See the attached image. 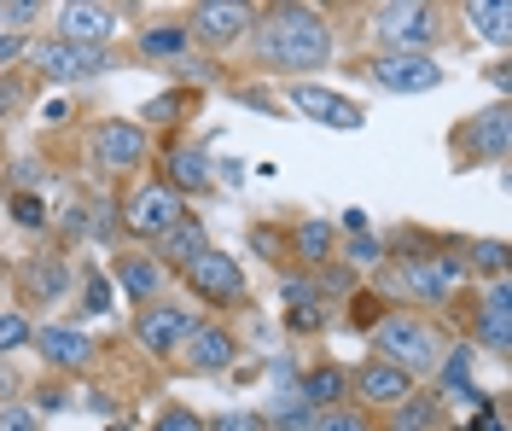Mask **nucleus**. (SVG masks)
<instances>
[{"instance_id": "29", "label": "nucleus", "mask_w": 512, "mask_h": 431, "mask_svg": "<svg viewBox=\"0 0 512 431\" xmlns=\"http://www.w3.org/2000/svg\"><path fill=\"white\" fill-rule=\"evenodd\" d=\"M297 257L309 268L332 263V222H303V228H297Z\"/></svg>"}, {"instance_id": "25", "label": "nucleus", "mask_w": 512, "mask_h": 431, "mask_svg": "<svg viewBox=\"0 0 512 431\" xmlns=\"http://www.w3.org/2000/svg\"><path fill=\"white\" fill-rule=\"evenodd\" d=\"M466 18H472V24H478V35L483 41H495V47H507V18H512V6L507 0H472V6H466Z\"/></svg>"}, {"instance_id": "5", "label": "nucleus", "mask_w": 512, "mask_h": 431, "mask_svg": "<svg viewBox=\"0 0 512 431\" xmlns=\"http://www.w3.org/2000/svg\"><path fill=\"white\" fill-rule=\"evenodd\" d=\"M367 76L384 94H431V88H443V65L431 53H379L367 65Z\"/></svg>"}, {"instance_id": "1", "label": "nucleus", "mask_w": 512, "mask_h": 431, "mask_svg": "<svg viewBox=\"0 0 512 431\" xmlns=\"http://www.w3.org/2000/svg\"><path fill=\"white\" fill-rule=\"evenodd\" d=\"M338 35L315 6H274L256 24V59L268 70H320L332 59Z\"/></svg>"}, {"instance_id": "9", "label": "nucleus", "mask_w": 512, "mask_h": 431, "mask_svg": "<svg viewBox=\"0 0 512 431\" xmlns=\"http://www.w3.org/2000/svg\"><path fill=\"white\" fill-rule=\"evenodd\" d=\"M251 24H256L251 6H239V0H198L192 18H187V35L210 41V47H227V41H239Z\"/></svg>"}, {"instance_id": "49", "label": "nucleus", "mask_w": 512, "mask_h": 431, "mask_svg": "<svg viewBox=\"0 0 512 431\" xmlns=\"http://www.w3.org/2000/svg\"><path fill=\"white\" fill-rule=\"evenodd\" d=\"M344 228H350V233H367V210H344Z\"/></svg>"}, {"instance_id": "48", "label": "nucleus", "mask_w": 512, "mask_h": 431, "mask_svg": "<svg viewBox=\"0 0 512 431\" xmlns=\"http://www.w3.org/2000/svg\"><path fill=\"white\" fill-rule=\"evenodd\" d=\"M222 181H233V187H245V164H239V158H227V164H222Z\"/></svg>"}, {"instance_id": "31", "label": "nucleus", "mask_w": 512, "mask_h": 431, "mask_svg": "<svg viewBox=\"0 0 512 431\" xmlns=\"http://www.w3.org/2000/svg\"><path fill=\"white\" fill-rule=\"evenodd\" d=\"M6 210H12V222H18V228H47V204H41V193H12V199H6Z\"/></svg>"}, {"instance_id": "12", "label": "nucleus", "mask_w": 512, "mask_h": 431, "mask_svg": "<svg viewBox=\"0 0 512 431\" xmlns=\"http://www.w3.org/2000/svg\"><path fill=\"white\" fill-rule=\"evenodd\" d=\"M472 332H478V344L489 356H507L512 350V280H495V286H489V298L478 303Z\"/></svg>"}, {"instance_id": "23", "label": "nucleus", "mask_w": 512, "mask_h": 431, "mask_svg": "<svg viewBox=\"0 0 512 431\" xmlns=\"http://www.w3.org/2000/svg\"><path fill=\"white\" fill-rule=\"evenodd\" d=\"M297 391H303V402H309L315 414H326V408H344L350 373H344V367H315V373H309V379H303Z\"/></svg>"}, {"instance_id": "14", "label": "nucleus", "mask_w": 512, "mask_h": 431, "mask_svg": "<svg viewBox=\"0 0 512 431\" xmlns=\"http://www.w3.org/2000/svg\"><path fill=\"white\" fill-rule=\"evenodd\" d=\"M291 105H297L303 117L326 123V129H361V105L344 100V94H332V88H315V82H297V88H291Z\"/></svg>"}, {"instance_id": "39", "label": "nucleus", "mask_w": 512, "mask_h": 431, "mask_svg": "<svg viewBox=\"0 0 512 431\" xmlns=\"http://www.w3.org/2000/svg\"><path fill=\"white\" fill-rule=\"evenodd\" d=\"M204 431H262V420H256L251 408H227L216 420H204Z\"/></svg>"}, {"instance_id": "28", "label": "nucleus", "mask_w": 512, "mask_h": 431, "mask_svg": "<svg viewBox=\"0 0 512 431\" xmlns=\"http://www.w3.org/2000/svg\"><path fill=\"white\" fill-rule=\"evenodd\" d=\"M268 414L280 420V431H315V426H320V414L309 408V402H303V391H280Z\"/></svg>"}, {"instance_id": "17", "label": "nucleus", "mask_w": 512, "mask_h": 431, "mask_svg": "<svg viewBox=\"0 0 512 431\" xmlns=\"http://www.w3.org/2000/svg\"><path fill=\"white\" fill-rule=\"evenodd\" d=\"M181 350H187V367L204 373V379H210V373H227V367L239 362V338L227 327H192V338Z\"/></svg>"}, {"instance_id": "8", "label": "nucleus", "mask_w": 512, "mask_h": 431, "mask_svg": "<svg viewBox=\"0 0 512 431\" xmlns=\"http://www.w3.org/2000/svg\"><path fill=\"white\" fill-rule=\"evenodd\" d=\"M187 280L204 303H239L245 298V268H239V257H227V251H204V257L187 268Z\"/></svg>"}, {"instance_id": "40", "label": "nucleus", "mask_w": 512, "mask_h": 431, "mask_svg": "<svg viewBox=\"0 0 512 431\" xmlns=\"http://www.w3.org/2000/svg\"><path fill=\"white\" fill-rule=\"evenodd\" d=\"M280 298H286V309H303V303H320V286L303 280V274H291L286 286H280Z\"/></svg>"}, {"instance_id": "24", "label": "nucleus", "mask_w": 512, "mask_h": 431, "mask_svg": "<svg viewBox=\"0 0 512 431\" xmlns=\"http://www.w3.org/2000/svg\"><path fill=\"white\" fill-rule=\"evenodd\" d=\"M117 280H123V292L134 303H152L163 292V263L158 257H123L117 263Z\"/></svg>"}, {"instance_id": "46", "label": "nucleus", "mask_w": 512, "mask_h": 431, "mask_svg": "<svg viewBox=\"0 0 512 431\" xmlns=\"http://www.w3.org/2000/svg\"><path fill=\"white\" fill-rule=\"evenodd\" d=\"M24 105V88H18V76H0V111H18Z\"/></svg>"}, {"instance_id": "4", "label": "nucleus", "mask_w": 512, "mask_h": 431, "mask_svg": "<svg viewBox=\"0 0 512 431\" xmlns=\"http://www.w3.org/2000/svg\"><path fill=\"white\" fill-rule=\"evenodd\" d=\"M192 309L187 303H146L140 309V321H134V338L146 344V356H158V362H169V356H181V344L192 338Z\"/></svg>"}, {"instance_id": "36", "label": "nucleus", "mask_w": 512, "mask_h": 431, "mask_svg": "<svg viewBox=\"0 0 512 431\" xmlns=\"http://www.w3.org/2000/svg\"><path fill=\"white\" fill-rule=\"evenodd\" d=\"M315 431H373V420H367V414H355V408H326Z\"/></svg>"}, {"instance_id": "34", "label": "nucleus", "mask_w": 512, "mask_h": 431, "mask_svg": "<svg viewBox=\"0 0 512 431\" xmlns=\"http://www.w3.org/2000/svg\"><path fill=\"white\" fill-rule=\"evenodd\" d=\"M30 332L35 327L18 315V309H6V315H0V362H6L12 350H24V344H30Z\"/></svg>"}, {"instance_id": "10", "label": "nucleus", "mask_w": 512, "mask_h": 431, "mask_svg": "<svg viewBox=\"0 0 512 431\" xmlns=\"http://www.w3.org/2000/svg\"><path fill=\"white\" fill-rule=\"evenodd\" d=\"M94 164L111 169V175H128V169L146 164V129L140 123H105L94 134Z\"/></svg>"}, {"instance_id": "13", "label": "nucleus", "mask_w": 512, "mask_h": 431, "mask_svg": "<svg viewBox=\"0 0 512 431\" xmlns=\"http://www.w3.org/2000/svg\"><path fill=\"white\" fill-rule=\"evenodd\" d=\"M111 30H117V12H111V6H94V0H70V6H59V41L105 47Z\"/></svg>"}, {"instance_id": "45", "label": "nucleus", "mask_w": 512, "mask_h": 431, "mask_svg": "<svg viewBox=\"0 0 512 431\" xmlns=\"http://www.w3.org/2000/svg\"><path fill=\"white\" fill-rule=\"evenodd\" d=\"M24 53H30V41H24V35H0V76H6L12 59H24Z\"/></svg>"}, {"instance_id": "47", "label": "nucleus", "mask_w": 512, "mask_h": 431, "mask_svg": "<svg viewBox=\"0 0 512 431\" xmlns=\"http://www.w3.org/2000/svg\"><path fill=\"white\" fill-rule=\"evenodd\" d=\"M326 292H350V268H332L326 274Z\"/></svg>"}, {"instance_id": "37", "label": "nucleus", "mask_w": 512, "mask_h": 431, "mask_svg": "<svg viewBox=\"0 0 512 431\" xmlns=\"http://www.w3.org/2000/svg\"><path fill=\"white\" fill-rule=\"evenodd\" d=\"M344 251H350V263H355V268H373V263L384 257V239H379V233H355Z\"/></svg>"}, {"instance_id": "11", "label": "nucleus", "mask_w": 512, "mask_h": 431, "mask_svg": "<svg viewBox=\"0 0 512 431\" xmlns=\"http://www.w3.org/2000/svg\"><path fill=\"white\" fill-rule=\"evenodd\" d=\"M30 344L41 350V362L59 367V373H82V367L94 362V338L82 327H35Z\"/></svg>"}, {"instance_id": "41", "label": "nucleus", "mask_w": 512, "mask_h": 431, "mask_svg": "<svg viewBox=\"0 0 512 431\" xmlns=\"http://www.w3.org/2000/svg\"><path fill=\"white\" fill-rule=\"evenodd\" d=\"M286 327H291V332H320V327H326V309H320V303H303V309H286Z\"/></svg>"}, {"instance_id": "21", "label": "nucleus", "mask_w": 512, "mask_h": 431, "mask_svg": "<svg viewBox=\"0 0 512 431\" xmlns=\"http://www.w3.org/2000/svg\"><path fill=\"white\" fill-rule=\"evenodd\" d=\"M24 286H30L35 303H59L64 292H70V268H64V257H30Z\"/></svg>"}, {"instance_id": "42", "label": "nucleus", "mask_w": 512, "mask_h": 431, "mask_svg": "<svg viewBox=\"0 0 512 431\" xmlns=\"http://www.w3.org/2000/svg\"><path fill=\"white\" fill-rule=\"evenodd\" d=\"M175 111H181V94H158V100L140 105V117H146V123H175Z\"/></svg>"}, {"instance_id": "22", "label": "nucleus", "mask_w": 512, "mask_h": 431, "mask_svg": "<svg viewBox=\"0 0 512 431\" xmlns=\"http://www.w3.org/2000/svg\"><path fill=\"white\" fill-rule=\"evenodd\" d=\"M210 175H216V169H210V158H204L198 146H175V152H169V193H187V187L204 193Z\"/></svg>"}, {"instance_id": "2", "label": "nucleus", "mask_w": 512, "mask_h": 431, "mask_svg": "<svg viewBox=\"0 0 512 431\" xmlns=\"http://www.w3.org/2000/svg\"><path fill=\"white\" fill-rule=\"evenodd\" d=\"M373 362L402 367L408 379H414V373H437L443 338H437V327H431L425 315H384L379 327H373Z\"/></svg>"}, {"instance_id": "26", "label": "nucleus", "mask_w": 512, "mask_h": 431, "mask_svg": "<svg viewBox=\"0 0 512 431\" xmlns=\"http://www.w3.org/2000/svg\"><path fill=\"white\" fill-rule=\"evenodd\" d=\"M437 373H443V385L454 391V397H478V385H472V344H454V350H443Z\"/></svg>"}, {"instance_id": "38", "label": "nucleus", "mask_w": 512, "mask_h": 431, "mask_svg": "<svg viewBox=\"0 0 512 431\" xmlns=\"http://www.w3.org/2000/svg\"><path fill=\"white\" fill-rule=\"evenodd\" d=\"M0 431H41V414L24 402H0Z\"/></svg>"}, {"instance_id": "6", "label": "nucleus", "mask_w": 512, "mask_h": 431, "mask_svg": "<svg viewBox=\"0 0 512 431\" xmlns=\"http://www.w3.org/2000/svg\"><path fill=\"white\" fill-rule=\"evenodd\" d=\"M187 210H181V193H169V187H134L128 193V210H123V228L140 233V239H163V233L175 228Z\"/></svg>"}, {"instance_id": "3", "label": "nucleus", "mask_w": 512, "mask_h": 431, "mask_svg": "<svg viewBox=\"0 0 512 431\" xmlns=\"http://www.w3.org/2000/svg\"><path fill=\"white\" fill-rule=\"evenodd\" d=\"M437 30H443L437 6H419V0H390L373 12V41L384 53H431Z\"/></svg>"}, {"instance_id": "43", "label": "nucleus", "mask_w": 512, "mask_h": 431, "mask_svg": "<svg viewBox=\"0 0 512 431\" xmlns=\"http://www.w3.org/2000/svg\"><path fill=\"white\" fill-rule=\"evenodd\" d=\"M152 431H204V420L187 414V408H169V414H158V426Z\"/></svg>"}, {"instance_id": "35", "label": "nucleus", "mask_w": 512, "mask_h": 431, "mask_svg": "<svg viewBox=\"0 0 512 431\" xmlns=\"http://www.w3.org/2000/svg\"><path fill=\"white\" fill-rule=\"evenodd\" d=\"M111 298H117V292H111V280H105V274H88V280H82V309H88V315H105Z\"/></svg>"}, {"instance_id": "51", "label": "nucleus", "mask_w": 512, "mask_h": 431, "mask_svg": "<svg viewBox=\"0 0 512 431\" xmlns=\"http://www.w3.org/2000/svg\"><path fill=\"white\" fill-rule=\"evenodd\" d=\"M483 431H507V426H501V420H489V426H483Z\"/></svg>"}, {"instance_id": "19", "label": "nucleus", "mask_w": 512, "mask_h": 431, "mask_svg": "<svg viewBox=\"0 0 512 431\" xmlns=\"http://www.w3.org/2000/svg\"><path fill=\"white\" fill-rule=\"evenodd\" d=\"M507 129H512V111L507 105H489L472 117V152L489 158V164H507Z\"/></svg>"}, {"instance_id": "27", "label": "nucleus", "mask_w": 512, "mask_h": 431, "mask_svg": "<svg viewBox=\"0 0 512 431\" xmlns=\"http://www.w3.org/2000/svg\"><path fill=\"white\" fill-rule=\"evenodd\" d=\"M187 47H192L187 24H158V30L140 35V53H146V59H181Z\"/></svg>"}, {"instance_id": "30", "label": "nucleus", "mask_w": 512, "mask_h": 431, "mask_svg": "<svg viewBox=\"0 0 512 431\" xmlns=\"http://www.w3.org/2000/svg\"><path fill=\"white\" fill-rule=\"evenodd\" d=\"M472 268L489 274V280H507V245H501V239H478V245H472Z\"/></svg>"}, {"instance_id": "20", "label": "nucleus", "mask_w": 512, "mask_h": 431, "mask_svg": "<svg viewBox=\"0 0 512 431\" xmlns=\"http://www.w3.org/2000/svg\"><path fill=\"white\" fill-rule=\"evenodd\" d=\"M390 431H443V397L414 391L408 402L390 408Z\"/></svg>"}, {"instance_id": "32", "label": "nucleus", "mask_w": 512, "mask_h": 431, "mask_svg": "<svg viewBox=\"0 0 512 431\" xmlns=\"http://www.w3.org/2000/svg\"><path fill=\"white\" fill-rule=\"evenodd\" d=\"M35 18H41L35 0H0V35H24Z\"/></svg>"}, {"instance_id": "16", "label": "nucleus", "mask_w": 512, "mask_h": 431, "mask_svg": "<svg viewBox=\"0 0 512 431\" xmlns=\"http://www.w3.org/2000/svg\"><path fill=\"white\" fill-rule=\"evenodd\" d=\"M466 274V263L460 257H408L402 263V280H408V292L425 303H443L448 292H454V280Z\"/></svg>"}, {"instance_id": "33", "label": "nucleus", "mask_w": 512, "mask_h": 431, "mask_svg": "<svg viewBox=\"0 0 512 431\" xmlns=\"http://www.w3.org/2000/svg\"><path fill=\"white\" fill-rule=\"evenodd\" d=\"M111 210H117V204H105V199H99V204H82V233H88V239H111V233L123 228Z\"/></svg>"}, {"instance_id": "15", "label": "nucleus", "mask_w": 512, "mask_h": 431, "mask_svg": "<svg viewBox=\"0 0 512 431\" xmlns=\"http://www.w3.org/2000/svg\"><path fill=\"white\" fill-rule=\"evenodd\" d=\"M350 385H355V397L373 402V408H396V402L414 397V379H408L402 367H390V362H361Z\"/></svg>"}, {"instance_id": "50", "label": "nucleus", "mask_w": 512, "mask_h": 431, "mask_svg": "<svg viewBox=\"0 0 512 431\" xmlns=\"http://www.w3.org/2000/svg\"><path fill=\"white\" fill-rule=\"evenodd\" d=\"M0 402H12V367H0Z\"/></svg>"}, {"instance_id": "44", "label": "nucleus", "mask_w": 512, "mask_h": 431, "mask_svg": "<svg viewBox=\"0 0 512 431\" xmlns=\"http://www.w3.org/2000/svg\"><path fill=\"white\" fill-rule=\"evenodd\" d=\"M12 181H18V193H35V187H41L47 175H41V164H35V158H24V164L12 169Z\"/></svg>"}, {"instance_id": "18", "label": "nucleus", "mask_w": 512, "mask_h": 431, "mask_svg": "<svg viewBox=\"0 0 512 431\" xmlns=\"http://www.w3.org/2000/svg\"><path fill=\"white\" fill-rule=\"evenodd\" d=\"M204 251H210V233H204V222H192V216H181L158 239V263H175V268H192Z\"/></svg>"}, {"instance_id": "7", "label": "nucleus", "mask_w": 512, "mask_h": 431, "mask_svg": "<svg viewBox=\"0 0 512 431\" xmlns=\"http://www.w3.org/2000/svg\"><path fill=\"white\" fill-rule=\"evenodd\" d=\"M35 65L47 70L53 82H82V76H99V70H111V53L105 47H76V41H41L35 47Z\"/></svg>"}]
</instances>
